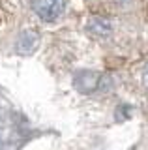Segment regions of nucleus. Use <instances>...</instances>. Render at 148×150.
I'll list each match as a JSON object with an SVG mask.
<instances>
[{
    "label": "nucleus",
    "instance_id": "nucleus-1",
    "mask_svg": "<svg viewBox=\"0 0 148 150\" xmlns=\"http://www.w3.org/2000/svg\"><path fill=\"white\" fill-rule=\"evenodd\" d=\"M32 9L41 21L54 23L66 11V0H32Z\"/></svg>",
    "mask_w": 148,
    "mask_h": 150
},
{
    "label": "nucleus",
    "instance_id": "nucleus-4",
    "mask_svg": "<svg viewBox=\"0 0 148 150\" xmlns=\"http://www.w3.org/2000/svg\"><path fill=\"white\" fill-rule=\"evenodd\" d=\"M39 43V36L36 30H23L15 41V51L19 54H32Z\"/></svg>",
    "mask_w": 148,
    "mask_h": 150
},
{
    "label": "nucleus",
    "instance_id": "nucleus-5",
    "mask_svg": "<svg viewBox=\"0 0 148 150\" xmlns=\"http://www.w3.org/2000/svg\"><path fill=\"white\" fill-rule=\"evenodd\" d=\"M142 83H144V86L148 88V64L142 68Z\"/></svg>",
    "mask_w": 148,
    "mask_h": 150
},
{
    "label": "nucleus",
    "instance_id": "nucleus-2",
    "mask_svg": "<svg viewBox=\"0 0 148 150\" xmlns=\"http://www.w3.org/2000/svg\"><path fill=\"white\" fill-rule=\"evenodd\" d=\"M73 84L77 86V90L82 94H92V92H101L105 88V77L94 71H81L77 73Z\"/></svg>",
    "mask_w": 148,
    "mask_h": 150
},
{
    "label": "nucleus",
    "instance_id": "nucleus-3",
    "mask_svg": "<svg viewBox=\"0 0 148 150\" xmlns=\"http://www.w3.org/2000/svg\"><path fill=\"white\" fill-rule=\"evenodd\" d=\"M86 32L90 36L98 38V40H105V38H111L114 32V25L113 21L107 17H101V15H94L88 19L86 23Z\"/></svg>",
    "mask_w": 148,
    "mask_h": 150
}]
</instances>
